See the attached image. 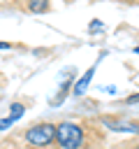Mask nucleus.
Segmentation results:
<instances>
[{
	"label": "nucleus",
	"mask_w": 139,
	"mask_h": 149,
	"mask_svg": "<svg viewBox=\"0 0 139 149\" xmlns=\"http://www.w3.org/2000/svg\"><path fill=\"white\" fill-rule=\"evenodd\" d=\"M56 142L60 149H79L83 142V130L72 121H63L56 126Z\"/></svg>",
	"instance_id": "f257e3e1"
},
{
	"label": "nucleus",
	"mask_w": 139,
	"mask_h": 149,
	"mask_svg": "<svg viewBox=\"0 0 139 149\" xmlns=\"http://www.w3.org/2000/svg\"><path fill=\"white\" fill-rule=\"evenodd\" d=\"M53 137H56V126L53 123H39V126L28 128V133H25V140L32 147H46V144L53 142Z\"/></svg>",
	"instance_id": "f03ea898"
},
{
	"label": "nucleus",
	"mask_w": 139,
	"mask_h": 149,
	"mask_svg": "<svg viewBox=\"0 0 139 149\" xmlns=\"http://www.w3.org/2000/svg\"><path fill=\"white\" fill-rule=\"evenodd\" d=\"M95 68H97V65H90V68L86 70V74H83V77H81L79 81H74V86H72V93H74V95H83V93H86V88H88V84L93 81V74H95Z\"/></svg>",
	"instance_id": "7ed1b4c3"
},
{
	"label": "nucleus",
	"mask_w": 139,
	"mask_h": 149,
	"mask_svg": "<svg viewBox=\"0 0 139 149\" xmlns=\"http://www.w3.org/2000/svg\"><path fill=\"white\" fill-rule=\"evenodd\" d=\"M104 126H109L111 130H120V133H139V126H137V123H127V121H111V119H104Z\"/></svg>",
	"instance_id": "20e7f679"
},
{
	"label": "nucleus",
	"mask_w": 139,
	"mask_h": 149,
	"mask_svg": "<svg viewBox=\"0 0 139 149\" xmlns=\"http://www.w3.org/2000/svg\"><path fill=\"white\" fill-rule=\"evenodd\" d=\"M28 7H30V12L44 14V12L49 9V0H30V2H28Z\"/></svg>",
	"instance_id": "39448f33"
},
{
	"label": "nucleus",
	"mask_w": 139,
	"mask_h": 149,
	"mask_svg": "<svg viewBox=\"0 0 139 149\" xmlns=\"http://www.w3.org/2000/svg\"><path fill=\"white\" fill-rule=\"evenodd\" d=\"M23 112H25V107H23L21 102H14V105L9 107V119H12V121H19V119L23 116Z\"/></svg>",
	"instance_id": "423d86ee"
},
{
	"label": "nucleus",
	"mask_w": 139,
	"mask_h": 149,
	"mask_svg": "<svg viewBox=\"0 0 139 149\" xmlns=\"http://www.w3.org/2000/svg\"><path fill=\"white\" fill-rule=\"evenodd\" d=\"M12 123H14V121H12L9 116H5V119H0V130H7V128H9Z\"/></svg>",
	"instance_id": "0eeeda50"
},
{
	"label": "nucleus",
	"mask_w": 139,
	"mask_h": 149,
	"mask_svg": "<svg viewBox=\"0 0 139 149\" xmlns=\"http://www.w3.org/2000/svg\"><path fill=\"white\" fill-rule=\"evenodd\" d=\"M88 28H90V30H102V23H100V21H93Z\"/></svg>",
	"instance_id": "6e6552de"
},
{
	"label": "nucleus",
	"mask_w": 139,
	"mask_h": 149,
	"mask_svg": "<svg viewBox=\"0 0 139 149\" xmlns=\"http://www.w3.org/2000/svg\"><path fill=\"white\" fill-rule=\"evenodd\" d=\"M102 91H107V93H116V86H102Z\"/></svg>",
	"instance_id": "1a4fd4ad"
},
{
	"label": "nucleus",
	"mask_w": 139,
	"mask_h": 149,
	"mask_svg": "<svg viewBox=\"0 0 139 149\" xmlns=\"http://www.w3.org/2000/svg\"><path fill=\"white\" fill-rule=\"evenodd\" d=\"M0 49H12V44L9 42H0Z\"/></svg>",
	"instance_id": "9d476101"
},
{
	"label": "nucleus",
	"mask_w": 139,
	"mask_h": 149,
	"mask_svg": "<svg viewBox=\"0 0 139 149\" xmlns=\"http://www.w3.org/2000/svg\"><path fill=\"white\" fill-rule=\"evenodd\" d=\"M127 102H139V95H134V98H127Z\"/></svg>",
	"instance_id": "9b49d317"
},
{
	"label": "nucleus",
	"mask_w": 139,
	"mask_h": 149,
	"mask_svg": "<svg viewBox=\"0 0 139 149\" xmlns=\"http://www.w3.org/2000/svg\"><path fill=\"white\" fill-rule=\"evenodd\" d=\"M134 54H139V47H137V49H134Z\"/></svg>",
	"instance_id": "f8f14e48"
},
{
	"label": "nucleus",
	"mask_w": 139,
	"mask_h": 149,
	"mask_svg": "<svg viewBox=\"0 0 139 149\" xmlns=\"http://www.w3.org/2000/svg\"><path fill=\"white\" fill-rule=\"evenodd\" d=\"M137 149H139V147H137Z\"/></svg>",
	"instance_id": "ddd939ff"
}]
</instances>
